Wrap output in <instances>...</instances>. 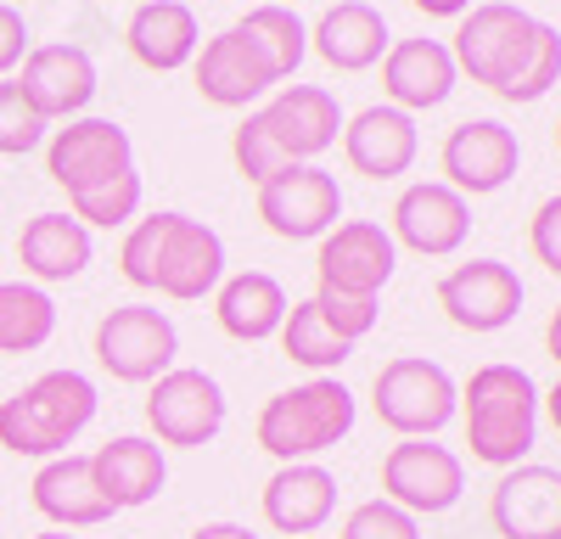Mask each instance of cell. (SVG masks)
<instances>
[{
    "instance_id": "obj_1",
    "label": "cell",
    "mask_w": 561,
    "mask_h": 539,
    "mask_svg": "<svg viewBox=\"0 0 561 539\" xmlns=\"http://www.w3.org/2000/svg\"><path fill=\"white\" fill-rule=\"evenodd\" d=\"M455 73L494 90L500 102H539L561 84V28L539 23L511 0H483L455 28Z\"/></svg>"
},
{
    "instance_id": "obj_2",
    "label": "cell",
    "mask_w": 561,
    "mask_h": 539,
    "mask_svg": "<svg viewBox=\"0 0 561 539\" xmlns=\"http://www.w3.org/2000/svg\"><path fill=\"white\" fill-rule=\"evenodd\" d=\"M118 270L129 287H152L174 303H197L219 293L225 282V237L192 214L158 208L129 225V237L118 248Z\"/></svg>"
},
{
    "instance_id": "obj_3",
    "label": "cell",
    "mask_w": 561,
    "mask_h": 539,
    "mask_svg": "<svg viewBox=\"0 0 561 539\" xmlns=\"http://www.w3.org/2000/svg\"><path fill=\"white\" fill-rule=\"evenodd\" d=\"M460 422H466V444L472 461L483 467H523L539 444V382L523 366H478L460 388Z\"/></svg>"
},
{
    "instance_id": "obj_4",
    "label": "cell",
    "mask_w": 561,
    "mask_h": 539,
    "mask_svg": "<svg viewBox=\"0 0 561 539\" xmlns=\"http://www.w3.org/2000/svg\"><path fill=\"white\" fill-rule=\"evenodd\" d=\"M96 382L84 371H39L28 388L0 399V444L12 456H68V444L96 422Z\"/></svg>"
},
{
    "instance_id": "obj_5",
    "label": "cell",
    "mask_w": 561,
    "mask_h": 539,
    "mask_svg": "<svg viewBox=\"0 0 561 539\" xmlns=\"http://www.w3.org/2000/svg\"><path fill=\"white\" fill-rule=\"evenodd\" d=\"M354 416H359V404L337 377H309L287 393H275L259 411L253 433H259V449H270L287 467V461H309L320 449L343 444L354 433Z\"/></svg>"
},
{
    "instance_id": "obj_6",
    "label": "cell",
    "mask_w": 561,
    "mask_h": 539,
    "mask_svg": "<svg viewBox=\"0 0 561 539\" xmlns=\"http://www.w3.org/2000/svg\"><path fill=\"white\" fill-rule=\"evenodd\" d=\"M370 399H377L382 427H393L399 438H433L460 411L455 377L438 366V359H421V354L388 359V366L377 371V382H370Z\"/></svg>"
},
{
    "instance_id": "obj_7",
    "label": "cell",
    "mask_w": 561,
    "mask_h": 539,
    "mask_svg": "<svg viewBox=\"0 0 561 539\" xmlns=\"http://www.w3.org/2000/svg\"><path fill=\"white\" fill-rule=\"evenodd\" d=\"M174 354H180V326L152 303L107 309L96 326V359L118 382H158L163 371H174Z\"/></svg>"
},
{
    "instance_id": "obj_8",
    "label": "cell",
    "mask_w": 561,
    "mask_h": 539,
    "mask_svg": "<svg viewBox=\"0 0 561 539\" xmlns=\"http://www.w3.org/2000/svg\"><path fill=\"white\" fill-rule=\"evenodd\" d=\"M460 494H466V467L449 444L404 438L382 456V501H393L410 517H438L460 506Z\"/></svg>"
},
{
    "instance_id": "obj_9",
    "label": "cell",
    "mask_w": 561,
    "mask_h": 539,
    "mask_svg": "<svg viewBox=\"0 0 561 539\" xmlns=\"http://www.w3.org/2000/svg\"><path fill=\"white\" fill-rule=\"evenodd\" d=\"M225 416H230V404H225V388L197 371V366H174L152 382L147 393V422L158 433V444H174V449H203L225 433Z\"/></svg>"
},
{
    "instance_id": "obj_10",
    "label": "cell",
    "mask_w": 561,
    "mask_h": 539,
    "mask_svg": "<svg viewBox=\"0 0 561 539\" xmlns=\"http://www.w3.org/2000/svg\"><path fill=\"white\" fill-rule=\"evenodd\" d=\"M259 219L287 242H314L343 219V186L320 163H287L259 186Z\"/></svg>"
},
{
    "instance_id": "obj_11",
    "label": "cell",
    "mask_w": 561,
    "mask_h": 539,
    "mask_svg": "<svg viewBox=\"0 0 561 539\" xmlns=\"http://www.w3.org/2000/svg\"><path fill=\"white\" fill-rule=\"evenodd\" d=\"M320 287L348 293V298H382V287L399 270V242L382 231L377 219H343L320 237Z\"/></svg>"
},
{
    "instance_id": "obj_12",
    "label": "cell",
    "mask_w": 561,
    "mask_h": 539,
    "mask_svg": "<svg viewBox=\"0 0 561 539\" xmlns=\"http://www.w3.org/2000/svg\"><path fill=\"white\" fill-rule=\"evenodd\" d=\"M124 169H135V141L113 118H73L68 129L51 135V147H45V174H51L68 197L107 186Z\"/></svg>"
},
{
    "instance_id": "obj_13",
    "label": "cell",
    "mask_w": 561,
    "mask_h": 539,
    "mask_svg": "<svg viewBox=\"0 0 561 539\" xmlns=\"http://www.w3.org/2000/svg\"><path fill=\"white\" fill-rule=\"evenodd\" d=\"M438 309L460 332H505L523 314V276L500 259L455 264L438 282Z\"/></svg>"
},
{
    "instance_id": "obj_14",
    "label": "cell",
    "mask_w": 561,
    "mask_h": 539,
    "mask_svg": "<svg viewBox=\"0 0 561 539\" xmlns=\"http://www.w3.org/2000/svg\"><path fill=\"white\" fill-rule=\"evenodd\" d=\"M523 163V141L517 129H505L500 118H466L444 135V186L460 197H489L500 192Z\"/></svg>"
},
{
    "instance_id": "obj_15",
    "label": "cell",
    "mask_w": 561,
    "mask_h": 539,
    "mask_svg": "<svg viewBox=\"0 0 561 539\" xmlns=\"http://www.w3.org/2000/svg\"><path fill=\"white\" fill-rule=\"evenodd\" d=\"M393 242H404L421 259H449L460 253V242L472 237V203L460 192H449L444 180H421V186H404L393 203Z\"/></svg>"
},
{
    "instance_id": "obj_16",
    "label": "cell",
    "mask_w": 561,
    "mask_h": 539,
    "mask_svg": "<svg viewBox=\"0 0 561 539\" xmlns=\"http://www.w3.org/2000/svg\"><path fill=\"white\" fill-rule=\"evenodd\" d=\"M23 102L51 124V118H79L90 107V96H96V57L84 51V45H34V51L23 57Z\"/></svg>"
},
{
    "instance_id": "obj_17",
    "label": "cell",
    "mask_w": 561,
    "mask_h": 539,
    "mask_svg": "<svg viewBox=\"0 0 561 539\" xmlns=\"http://www.w3.org/2000/svg\"><path fill=\"white\" fill-rule=\"evenodd\" d=\"M489 523L500 539H561V472L556 467H511L489 494Z\"/></svg>"
},
{
    "instance_id": "obj_18",
    "label": "cell",
    "mask_w": 561,
    "mask_h": 539,
    "mask_svg": "<svg viewBox=\"0 0 561 539\" xmlns=\"http://www.w3.org/2000/svg\"><path fill=\"white\" fill-rule=\"evenodd\" d=\"M259 118L270 124L275 147L287 152V163L320 158L325 147H337V135H343V107L325 84H287Z\"/></svg>"
},
{
    "instance_id": "obj_19",
    "label": "cell",
    "mask_w": 561,
    "mask_h": 539,
    "mask_svg": "<svg viewBox=\"0 0 561 539\" xmlns=\"http://www.w3.org/2000/svg\"><path fill=\"white\" fill-rule=\"evenodd\" d=\"M415 152H421L415 118L399 113V107H365V113L343 118V158L365 180H399V174H410Z\"/></svg>"
},
{
    "instance_id": "obj_20",
    "label": "cell",
    "mask_w": 561,
    "mask_h": 539,
    "mask_svg": "<svg viewBox=\"0 0 561 539\" xmlns=\"http://www.w3.org/2000/svg\"><path fill=\"white\" fill-rule=\"evenodd\" d=\"M337 512V478L314 461H287L264 483V523L287 539H314Z\"/></svg>"
},
{
    "instance_id": "obj_21",
    "label": "cell",
    "mask_w": 561,
    "mask_h": 539,
    "mask_svg": "<svg viewBox=\"0 0 561 539\" xmlns=\"http://www.w3.org/2000/svg\"><path fill=\"white\" fill-rule=\"evenodd\" d=\"M455 79L460 73H455V57L444 39H399L382 57V90H388V107H399V113L444 107Z\"/></svg>"
},
{
    "instance_id": "obj_22",
    "label": "cell",
    "mask_w": 561,
    "mask_h": 539,
    "mask_svg": "<svg viewBox=\"0 0 561 539\" xmlns=\"http://www.w3.org/2000/svg\"><path fill=\"white\" fill-rule=\"evenodd\" d=\"M90 478H96V489L107 494L113 512H135V506H152L163 483H169V461H163V444L152 438H107L96 456H90Z\"/></svg>"
},
{
    "instance_id": "obj_23",
    "label": "cell",
    "mask_w": 561,
    "mask_h": 539,
    "mask_svg": "<svg viewBox=\"0 0 561 539\" xmlns=\"http://www.w3.org/2000/svg\"><path fill=\"white\" fill-rule=\"evenodd\" d=\"M28 501L45 523H57V528H96V523L118 517L107 506V494L96 489V478H90V456H73V449L68 456H51L34 472Z\"/></svg>"
},
{
    "instance_id": "obj_24",
    "label": "cell",
    "mask_w": 561,
    "mask_h": 539,
    "mask_svg": "<svg viewBox=\"0 0 561 539\" xmlns=\"http://www.w3.org/2000/svg\"><path fill=\"white\" fill-rule=\"evenodd\" d=\"M309 45L337 73H365L388 57V18L370 7V0H337V7H325L320 23L309 28Z\"/></svg>"
},
{
    "instance_id": "obj_25",
    "label": "cell",
    "mask_w": 561,
    "mask_h": 539,
    "mask_svg": "<svg viewBox=\"0 0 561 539\" xmlns=\"http://www.w3.org/2000/svg\"><path fill=\"white\" fill-rule=\"evenodd\" d=\"M270 84H280L270 73V62L253 51V39H242L237 28H225L203 45V57H197V90H203V102L214 107H248L259 102Z\"/></svg>"
},
{
    "instance_id": "obj_26",
    "label": "cell",
    "mask_w": 561,
    "mask_h": 539,
    "mask_svg": "<svg viewBox=\"0 0 561 539\" xmlns=\"http://www.w3.org/2000/svg\"><path fill=\"white\" fill-rule=\"evenodd\" d=\"M124 39H129L135 62L152 68V73L185 68V62L197 57V45H203L197 12L185 7V0H140L135 18H129V28H124Z\"/></svg>"
},
{
    "instance_id": "obj_27",
    "label": "cell",
    "mask_w": 561,
    "mask_h": 539,
    "mask_svg": "<svg viewBox=\"0 0 561 539\" xmlns=\"http://www.w3.org/2000/svg\"><path fill=\"white\" fill-rule=\"evenodd\" d=\"M287 287H280L275 276H264V270H242V276L219 282V298H214V314L225 337L237 343H264L280 332V321H287Z\"/></svg>"
},
{
    "instance_id": "obj_28",
    "label": "cell",
    "mask_w": 561,
    "mask_h": 539,
    "mask_svg": "<svg viewBox=\"0 0 561 539\" xmlns=\"http://www.w3.org/2000/svg\"><path fill=\"white\" fill-rule=\"evenodd\" d=\"M90 231L73 219V214H34L23 225V237H18V259L34 282H73L84 276V264H90Z\"/></svg>"
},
{
    "instance_id": "obj_29",
    "label": "cell",
    "mask_w": 561,
    "mask_h": 539,
    "mask_svg": "<svg viewBox=\"0 0 561 539\" xmlns=\"http://www.w3.org/2000/svg\"><path fill=\"white\" fill-rule=\"evenodd\" d=\"M57 332V303L45 287L0 282V354H34Z\"/></svg>"
},
{
    "instance_id": "obj_30",
    "label": "cell",
    "mask_w": 561,
    "mask_h": 539,
    "mask_svg": "<svg viewBox=\"0 0 561 539\" xmlns=\"http://www.w3.org/2000/svg\"><path fill=\"white\" fill-rule=\"evenodd\" d=\"M237 34L242 39H253V51L270 62V73L275 79H293L298 73V62L309 57V28H304V18L293 12V7H253L242 23H237Z\"/></svg>"
},
{
    "instance_id": "obj_31",
    "label": "cell",
    "mask_w": 561,
    "mask_h": 539,
    "mask_svg": "<svg viewBox=\"0 0 561 539\" xmlns=\"http://www.w3.org/2000/svg\"><path fill=\"white\" fill-rule=\"evenodd\" d=\"M280 348H287L293 366H304V371H314V377L337 371L343 359L354 354V343H343L332 326L320 321L314 298H304V303H293V309H287V321H280Z\"/></svg>"
},
{
    "instance_id": "obj_32",
    "label": "cell",
    "mask_w": 561,
    "mask_h": 539,
    "mask_svg": "<svg viewBox=\"0 0 561 539\" xmlns=\"http://www.w3.org/2000/svg\"><path fill=\"white\" fill-rule=\"evenodd\" d=\"M140 197H147V186H140V174L135 169H124V174H113L107 186H96V192H79V197H68L73 203V219L84 225H102V231H113V225H129L135 214H140Z\"/></svg>"
},
{
    "instance_id": "obj_33",
    "label": "cell",
    "mask_w": 561,
    "mask_h": 539,
    "mask_svg": "<svg viewBox=\"0 0 561 539\" xmlns=\"http://www.w3.org/2000/svg\"><path fill=\"white\" fill-rule=\"evenodd\" d=\"M45 129L51 124L23 102L18 79H0V158H28L45 141Z\"/></svg>"
},
{
    "instance_id": "obj_34",
    "label": "cell",
    "mask_w": 561,
    "mask_h": 539,
    "mask_svg": "<svg viewBox=\"0 0 561 539\" xmlns=\"http://www.w3.org/2000/svg\"><path fill=\"white\" fill-rule=\"evenodd\" d=\"M230 158H237V169L253 180V186H264L270 174L287 169V152L275 147V135H270V124H264L259 113H248V118L237 124V141H230Z\"/></svg>"
},
{
    "instance_id": "obj_35",
    "label": "cell",
    "mask_w": 561,
    "mask_h": 539,
    "mask_svg": "<svg viewBox=\"0 0 561 539\" xmlns=\"http://www.w3.org/2000/svg\"><path fill=\"white\" fill-rule=\"evenodd\" d=\"M314 309H320V321L332 326L343 343H359L370 326H377L382 298H348V293H325V287H314Z\"/></svg>"
},
{
    "instance_id": "obj_36",
    "label": "cell",
    "mask_w": 561,
    "mask_h": 539,
    "mask_svg": "<svg viewBox=\"0 0 561 539\" xmlns=\"http://www.w3.org/2000/svg\"><path fill=\"white\" fill-rule=\"evenodd\" d=\"M343 539H421V523L410 512H399L393 501H365L348 512Z\"/></svg>"
},
{
    "instance_id": "obj_37",
    "label": "cell",
    "mask_w": 561,
    "mask_h": 539,
    "mask_svg": "<svg viewBox=\"0 0 561 539\" xmlns=\"http://www.w3.org/2000/svg\"><path fill=\"white\" fill-rule=\"evenodd\" d=\"M528 248L534 259L550 270V276H561V197H545L528 219Z\"/></svg>"
},
{
    "instance_id": "obj_38",
    "label": "cell",
    "mask_w": 561,
    "mask_h": 539,
    "mask_svg": "<svg viewBox=\"0 0 561 539\" xmlns=\"http://www.w3.org/2000/svg\"><path fill=\"white\" fill-rule=\"evenodd\" d=\"M28 57V23L18 7H0V79Z\"/></svg>"
},
{
    "instance_id": "obj_39",
    "label": "cell",
    "mask_w": 561,
    "mask_h": 539,
    "mask_svg": "<svg viewBox=\"0 0 561 539\" xmlns=\"http://www.w3.org/2000/svg\"><path fill=\"white\" fill-rule=\"evenodd\" d=\"M410 7H421L427 18H466V12H472V0H410Z\"/></svg>"
},
{
    "instance_id": "obj_40",
    "label": "cell",
    "mask_w": 561,
    "mask_h": 539,
    "mask_svg": "<svg viewBox=\"0 0 561 539\" xmlns=\"http://www.w3.org/2000/svg\"><path fill=\"white\" fill-rule=\"evenodd\" d=\"M192 539H259L253 528H242V523H203Z\"/></svg>"
},
{
    "instance_id": "obj_41",
    "label": "cell",
    "mask_w": 561,
    "mask_h": 539,
    "mask_svg": "<svg viewBox=\"0 0 561 539\" xmlns=\"http://www.w3.org/2000/svg\"><path fill=\"white\" fill-rule=\"evenodd\" d=\"M545 348H550V359L561 366V303H556V314H550V326H545Z\"/></svg>"
},
{
    "instance_id": "obj_42",
    "label": "cell",
    "mask_w": 561,
    "mask_h": 539,
    "mask_svg": "<svg viewBox=\"0 0 561 539\" xmlns=\"http://www.w3.org/2000/svg\"><path fill=\"white\" fill-rule=\"evenodd\" d=\"M545 399V411H550V422H556V433H561V382L550 388V393H539Z\"/></svg>"
},
{
    "instance_id": "obj_43",
    "label": "cell",
    "mask_w": 561,
    "mask_h": 539,
    "mask_svg": "<svg viewBox=\"0 0 561 539\" xmlns=\"http://www.w3.org/2000/svg\"><path fill=\"white\" fill-rule=\"evenodd\" d=\"M34 539H79V534H34Z\"/></svg>"
},
{
    "instance_id": "obj_44",
    "label": "cell",
    "mask_w": 561,
    "mask_h": 539,
    "mask_svg": "<svg viewBox=\"0 0 561 539\" xmlns=\"http://www.w3.org/2000/svg\"><path fill=\"white\" fill-rule=\"evenodd\" d=\"M270 7H298V0H270Z\"/></svg>"
},
{
    "instance_id": "obj_45",
    "label": "cell",
    "mask_w": 561,
    "mask_h": 539,
    "mask_svg": "<svg viewBox=\"0 0 561 539\" xmlns=\"http://www.w3.org/2000/svg\"><path fill=\"white\" fill-rule=\"evenodd\" d=\"M0 7H23V0H0Z\"/></svg>"
},
{
    "instance_id": "obj_46",
    "label": "cell",
    "mask_w": 561,
    "mask_h": 539,
    "mask_svg": "<svg viewBox=\"0 0 561 539\" xmlns=\"http://www.w3.org/2000/svg\"><path fill=\"white\" fill-rule=\"evenodd\" d=\"M556 147H561V124H556Z\"/></svg>"
}]
</instances>
